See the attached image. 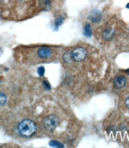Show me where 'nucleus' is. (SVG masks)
Listing matches in <instances>:
<instances>
[{"label":"nucleus","mask_w":129,"mask_h":148,"mask_svg":"<svg viewBox=\"0 0 129 148\" xmlns=\"http://www.w3.org/2000/svg\"><path fill=\"white\" fill-rule=\"evenodd\" d=\"M20 1H21V0H20Z\"/></svg>","instance_id":"19"},{"label":"nucleus","mask_w":129,"mask_h":148,"mask_svg":"<svg viewBox=\"0 0 129 148\" xmlns=\"http://www.w3.org/2000/svg\"><path fill=\"white\" fill-rule=\"evenodd\" d=\"M126 73L128 75H129V69H128V70H126Z\"/></svg>","instance_id":"17"},{"label":"nucleus","mask_w":129,"mask_h":148,"mask_svg":"<svg viewBox=\"0 0 129 148\" xmlns=\"http://www.w3.org/2000/svg\"><path fill=\"white\" fill-rule=\"evenodd\" d=\"M74 60L77 62L83 61L87 56V52L83 47H77L72 52Z\"/></svg>","instance_id":"3"},{"label":"nucleus","mask_w":129,"mask_h":148,"mask_svg":"<svg viewBox=\"0 0 129 148\" xmlns=\"http://www.w3.org/2000/svg\"><path fill=\"white\" fill-rule=\"evenodd\" d=\"M63 60L64 62L66 63H71L74 60L73 56H72V51H68L64 53L63 56Z\"/></svg>","instance_id":"7"},{"label":"nucleus","mask_w":129,"mask_h":148,"mask_svg":"<svg viewBox=\"0 0 129 148\" xmlns=\"http://www.w3.org/2000/svg\"><path fill=\"white\" fill-rule=\"evenodd\" d=\"M43 85H44V88L47 90H50L51 89V86H50V84L48 83V81H47V80H44L43 81Z\"/></svg>","instance_id":"14"},{"label":"nucleus","mask_w":129,"mask_h":148,"mask_svg":"<svg viewBox=\"0 0 129 148\" xmlns=\"http://www.w3.org/2000/svg\"><path fill=\"white\" fill-rule=\"evenodd\" d=\"M52 50L48 47H44L40 48L38 51V55L39 58L43 59H46L52 55Z\"/></svg>","instance_id":"6"},{"label":"nucleus","mask_w":129,"mask_h":148,"mask_svg":"<svg viewBox=\"0 0 129 148\" xmlns=\"http://www.w3.org/2000/svg\"><path fill=\"white\" fill-rule=\"evenodd\" d=\"M83 34L87 37H90L92 35V29L89 23H86L83 29Z\"/></svg>","instance_id":"9"},{"label":"nucleus","mask_w":129,"mask_h":148,"mask_svg":"<svg viewBox=\"0 0 129 148\" xmlns=\"http://www.w3.org/2000/svg\"><path fill=\"white\" fill-rule=\"evenodd\" d=\"M7 101V97L5 94L0 91V106H3Z\"/></svg>","instance_id":"11"},{"label":"nucleus","mask_w":129,"mask_h":148,"mask_svg":"<svg viewBox=\"0 0 129 148\" xmlns=\"http://www.w3.org/2000/svg\"><path fill=\"white\" fill-rule=\"evenodd\" d=\"M63 22V18L62 17V16H59V17L56 18L54 21V25L56 28H58L62 24Z\"/></svg>","instance_id":"10"},{"label":"nucleus","mask_w":129,"mask_h":148,"mask_svg":"<svg viewBox=\"0 0 129 148\" xmlns=\"http://www.w3.org/2000/svg\"><path fill=\"white\" fill-rule=\"evenodd\" d=\"M126 7H127V8H128V9H129V3H128V4H127V5H126Z\"/></svg>","instance_id":"18"},{"label":"nucleus","mask_w":129,"mask_h":148,"mask_svg":"<svg viewBox=\"0 0 129 148\" xmlns=\"http://www.w3.org/2000/svg\"><path fill=\"white\" fill-rule=\"evenodd\" d=\"M102 17V13L99 10H93L90 12L88 18L93 23H98L101 21Z\"/></svg>","instance_id":"5"},{"label":"nucleus","mask_w":129,"mask_h":148,"mask_svg":"<svg viewBox=\"0 0 129 148\" xmlns=\"http://www.w3.org/2000/svg\"><path fill=\"white\" fill-rule=\"evenodd\" d=\"M113 84L117 89L123 88L126 85L127 79L124 76H117L114 78Z\"/></svg>","instance_id":"4"},{"label":"nucleus","mask_w":129,"mask_h":148,"mask_svg":"<svg viewBox=\"0 0 129 148\" xmlns=\"http://www.w3.org/2000/svg\"><path fill=\"white\" fill-rule=\"evenodd\" d=\"M59 118L54 114L48 115L42 121L43 127L48 131H53L59 124Z\"/></svg>","instance_id":"2"},{"label":"nucleus","mask_w":129,"mask_h":148,"mask_svg":"<svg viewBox=\"0 0 129 148\" xmlns=\"http://www.w3.org/2000/svg\"><path fill=\"white\" fill-rule=\"evenodd\" d=\"M37 72H38V74L40 76H43L44 75L45 69L44 68V67H39L37 69Z\"/></svg>","instance_id":"13"},{"label":"nucleus","mask_w":129,"mask_h":148,"mask_svg":"<svg viewBox=\"0 0 129 148\" xmlns=\"http://www.w3.org/2000/svg\"><path fill=\"white\" fill-rule=\"evenodd\" d=\"M18 131L21 136L29 137L36 133L37 126L33 121L25 119L20 122L18 125Z\"/></svg>","instance_id":"1"},{"label":"nucleus","mask_w":129,"mask_h":148,"mask_svg":"<svg viewBox=\"0 0 129 148\" xmlns=\"http://www.w3.org/2000/svg\"><path fill=\"white\" fill-rule=\"evenodd\" d=\"M125 104H126L127 108L128 109H129V97H128L126 99V100H125Z\"/></svg>","instance_id":"15"},{"label":"nucleus","mask_w":129,"mask_h":148,"mask_svg":"<svg viewBox=\"0 0 129 148\" xmlns=\"http://www.w3.org/2000/svg\"><path fill=\"white\" fill-rule=\"evenodd\" d=\"M114 35V31L112 29H108L105 31L103 34V37L105 40H111Z\"/></svg>","instance_id":"8"},{"label":"nucleus","mask_w":129,"mask_h":148,"mask_svg":"<svg viewBox=\"0 0 129 148\" xmlns=\"http://www.w3.org/2000/svg\"><path fill=\"white\" fill-rule=\"evenodd\" d=\"M49 145L52 146L53 147H63L64 146L60 143L59 142L56 141V140H51L49 143Z\"/></svg>","instance_id":"12"},{"label":"nucleus","mask_w":129,"mask_h":148,"mask_svg":"<svg viewBox=\"0 0 129 148\" xmlns=\"http://www.w3.org/2000/svg\"><path fill=\"white\" fill-rule=\"evenodd\" d=\"M2 53H3V51H2V49L0 48V56H1V55L2 54Z\"/></svg>","instance_id":"16"}]
</instances>
